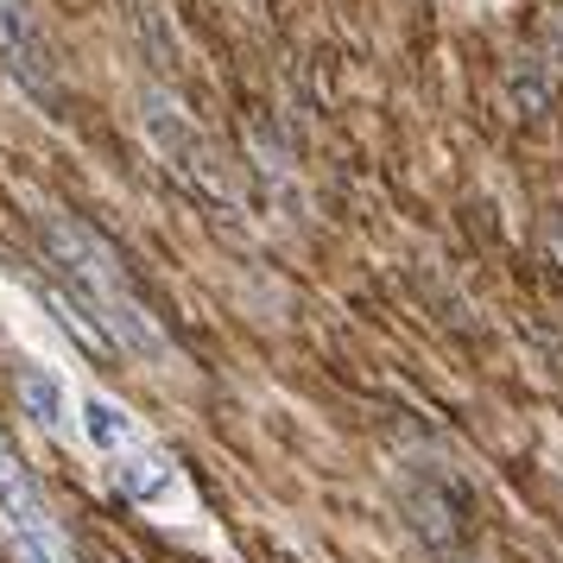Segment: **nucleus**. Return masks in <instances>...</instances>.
<instances>
[{
  "instance_id": "39448f33",
  "label": "nucleus",
  "mask_w": 563,
  "mask_h": 563,
  "mask_svg": "<svg viewBox=\"0 0 563 563\" xmlns=\"http://www.w3.org/2000/svg\"><path fill=\"white\" fill-rule=\"evenodd\" d=\"M82 437H89L96 450H108V456H128V450L146 443L140 424H133V411L114 406V399H102V393H89V399H82Z\"/></svg>"
},
{
  "instance_id": "f257e3e1",
  "label": "nucleus",
  "mask_w": 563,
  "mask_h": 563,
  "mask_svg": "<svg viewBox=\"0 0 563 563\" xmlns=\"http://www.w3.org/2000/svg\"><path fill=\"white\" fill-rule=\"evenodd\" d=\"M45 247L52 260L64 266V279H70V298H77L89 317H102V330L114 335V349H128L140 361H165V335H158L153 310L140 305V291L128 285L121 273V260L108 254V241L70 222V216H45Z\"/></svg>"
},
{
  "instance_id": "f03ea898",
  "label": "nucleus",
  "mask_w": 563,
  "mask_h": 563,
  "mask_svg": "<svg viewBox=\"0 0 563 563\" xmlns=\"http://www.w3.org/2000/svg\"><path fill=\"white\" fill-rule=\"evenodd\" d=\"M0 519L20 532V544H57V526H52V507L32 482V468L7 443H0Z\"/></svg>"
},
{
  "instance_id": "20e7f679",
  "label": "nucleus",
  "mask_w": 563,
  "mask_h": 563,
  "mask_svg": "<svg viewBox=\"0 0 563 563\" xmlns=\"http://www.w3.org/2000/svg\"><path fill=\"white\" fill-rule=\"evenodd\" d=\"M114 487L128 500H140V507H158V500L178 494V462L165 456V450H153V443H140L128 456H114Z\"/></svg>"
},
{
  "instance_id": "7ed1b4c3",
  "label": "nucleus",
  "mask_w": 563,
  "mask_h": 563,
  "mask_svg": "<svg viewBox=\"0 0 563 563\" xmlns=\"http://www.w3.org/2000/svg\"><path fill=\"white\" fill-rule=\"evenodd\" d=\"M0 57H7V70L26 82L32 96H52V82H57L52 45L38 38V26H32V13L20 0H0Z\"/></svg>"
},
{
  "instance_id": "423d86ee",
  "label": "nucleus",
  "mask_w": 563,
  "mask_h": 563,
  "mask_svg": "<svg viewBox=\"0 0 563 563\" xmlns=\"http://www.w3.org/2000/svg\"><path fill=\"white\" fill-rule=\"evenodd\" d=\"M20 406H26V418L38 424V431H57L64 424V411H70V399H64V380H57L45 361H20Z\"/></svg>"
}]
</instances>
